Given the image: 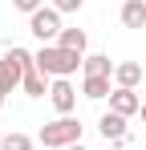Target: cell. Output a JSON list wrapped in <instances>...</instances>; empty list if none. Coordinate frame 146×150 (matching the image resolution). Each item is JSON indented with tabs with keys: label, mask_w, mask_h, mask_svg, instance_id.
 Masks as SVG:
<instances>
[{
	"label": "cell",
	"mask_w": 146,
	"mask_h": 150,
	"mask_svg": "<svg viewBox=\"0 0 146 150\" xmlns=\"http://www.w3.org/2000/svg\"><path fill=\"white\" fill-rule=\"evenodd\" d=\"M122 25L126 28H146V0H126L122 4Z\"/></svg>",
	"instance_id": "9c48e42d"
},
{
	"label": "cell",
	"mask_w": 146,
	"mask_h": 150,
	"mask_svg": "<svg viewBox=\"0 0 146 150\" xmlns=\"http://www.w3.org/2000/svg\"><path fill=\"white\" fill-rule=\"evenodd\" d=\"M81 4H85V0H53V8H57V12H77Z\"/></svg>",
	"instance_id": "2e32d148"
},
{
	"label": "cell",
	"mask_w": 146,
	"mask_h": 150,
	"mask_svg": "<svg viewBox=\"0 0 146 150\" xmlns=\"http://www.w3.org/2000/svg\"><path fill=\"white\" fill-rule=\"evenodd\" d=\"M142 122H146V101H142Z\"/></svg>",
	"instance_id": "ac0fdd59"
},
{
	"label": "cell",
	"mask_w": 146,
	"mask_h": 150,
	"mask_svg": "<svg viewBox=\"0 0 146 150\" xmlns=\"http://www.w3.org/2000/svg\"><path fill=\"white\" fill-rule=\"evenodd\" d=\"M0 105H4V93H0Z\"/></svg>",
	"instance_id": "d6986e66"
},
{
	"label": "cell",
	"mask_w": 146,
	"mask_h": 150,
	"mask_svg": "<svg viewBox=\"0 0 146 150\" xmlns=\"http://www.w3.org/2000/svg\"><path fill=\"white\" fill-rule=\"evenodd\" d=\"M49 101H53V110L65 118L73 114V105H77V89H73L69 77H53V85H49Z\"/></svg>",
	"instance_id": "5b68a950"
},
{
	"label": "cell",
	"mask_w": 146,
	"mask_h": 150,
	"mask_svg": "<svg viewBox=\"0 0 146 150\" xmlns=\"http://www.w3.org/2000/svg\"><path fill=\"white\" fill-rule=\"evenodd\" d=\"M110 110H114V114H122V118L142 114V98H138L134 89H114V93H110Z\"/></svg>",
	"instance_id": "52a82bcc"
},
{
	"label": "cell",
	"mask_w": 146,
	"mask_h": 150,
	"mask_svg": "<svg viewBox=\"0 0 146 150\" xmlns=\"http://www.w3.org/2000/svg\"><path fill=\"white\" fill-rule=\"evenodd\" d=\"M28 33L37 37V41H53L57 45V37H61V12L57 8H37L33 16H28Z\"/></svg>",
	"instance_id": "277c9868"
},
{
	"label": "cell",
	"mask_w": 146,
	"mask_h": 150,
	"mask_svg": "<svg viewBox=\"0 0 146 150\" xmlns=\"http://www.w3.org/2000/svg\"><path fill=\"white\" fill-rule=\"evenodd\" d=\"M0 142H4V134H0Z\"/></svg>",
	"instance_id": "ffe728a7"
},
{
	"label": "cell",
	"mask_w": 146,
	"mask_h": 150,
	"mask_svg": "<svg viewBox=\"0 0 146 150\" xmlns=\"http://www.w3.org/2000/svg\"><path fill=\"white\" fill-rule=\"evenodd\" d=\"M57 45H61V49H69V53H81V57H85V45H89V41H85V33H81V28H61Z\"/></svg>",
	"instance_id": "7c38bea8"
},
{
	"label": "cell",
	"mask_w": 146,
	"mask_h": 150,
	"mask_svg": "<svg viewBox=\"0 0 146 150\" xmlns=\"http://www.w3.org/2000/svg\"><path fill=\"white\" fill-rule=\"evenodd\" d=\"M69 150H85V146H81V142H77V146H69Z\"/></svg>",
	"instance_id": "e0dca14e"
},
{
	"label": "cell",
	"mask_w": 146,
	"mask_h": 150,
	"mask_svg": "<svg viewBox=\"0 0 146 150\" xmlns=\"http://www.w3.org/2000/svg\"><path fill=\"white\" fill-rule=\"evenodd\" d=\"M81 69H85V77H114V61L106 53H94V57L81 61Z\"/></svg>",
	"instance_id": "30bf717a"
},
{
	"label": "cell",
	"mask_w": 146,
	"mask_h": 150,
	"mask_svg": "<svg viewBox=\"0 0 146 150\" xmlns=\"http://www.w3.org/2000/svg\"><path fill=\"white\" fill-rule=\"evenodd\" d=\"M81 130H85V126L77 122L73 114H65V118H57V122H45V126H41V146H49V150H69V146L81 142Z\"/></svg>",
	"instance_id": "7a4b0ae2"
},
{
	"label": "cell",
	"mask_w": 146,
	"mask_h": 150,
	"mask_svg": "<svg viewBox=\"0 0 146 150\" xmlns=\"http://www.w3.org/2000/svg\"><path fill=\"white\" fill-rule=\"evenodd\" d=\"M33 61H37V57L28 49H21V45H12V49L4 53V61H0V93H12L24 81V73L33 69Z\"/></svg>",
	"instance_id": "3957f363"
},
{
	"label": "cell",
	"mask_w": 146,
	"mask_h": 150,
	"mask_svg": "<svg viewBox=\"0 0 146 150\" xmlns=\"http://www.w3.org/2000/svg\"><path fill=\"white\" fill-rule=\"evenodd\" d=\"M12 4H16L21 12H28V16H33L37 8H45V0H12Z\"/></svg>",
	"instance_id": "9a60e30c"
},
{
	"label": "cell",
	"mask_w": 146,
	"mask_h": 150,
	"mask_svg": "<svg viewBox=\"0 0 146 150\" xmlns=\"http://www.w3.org/2000/svg\"><path fill=\"white\" fill-rule=\"evenodd\" d=\"M97 130H101V138H106V142H114V146H126V142H130V134H126V118L114 114V110H110V114H101Z\"/></svg>",
	"instance_id": "8992f818"
},
{
	"label": "cell",
	"mask_w": 146,
	"mask_h": 150,
	"mask_svg": "<svg viewBox=\"0 0 146 150\" xmlns=\"http://www.w3.org/2000/svg\"><path fill=\"white\" fill-rule=\"evenodd\" d=\"M0 150H33V138L28 134H4Z\"/></svg>",
	"instance_id": "5bb4252c"
},
{
	"label": "cell",
	"mask_w": 146,
	"mask_h": 150,
	"mask_svg": "<svg viewBox=\"0 0 146 150\" xmlns=\"http://www.w3.org/2000/svg\"><path fill=\"white\" fill-rule=\"evenodd\" d=\"M138 81H142V65H138V61L114 65V85H118V89H138Z\"/></svg>",
	"instance_id": "ba28073f"
},
{
	"label": "cell",
	"mask_w": 146,
	"mask_h": 150,
	"mask_svg": "<svg viewBox=\"0 0 146 150\" xmlns=\"http://www.w3.org/2000/svg\"><path fill=\"white\" fill-rule=\"evenodd\" d=\"M81 53H69V49H61V45H45V49L37 53V69L45 77H73L77 69H81Z\"/></svg>",
	"instance_id": "6da1fadb"
},
{
	"label": "cell",
	"mask_w": 146,
	"mask_h": 150,
	"mask_svg": "<svg viewBox=\"0 0 146 150\" xmlns=\"http://www.w3.org/2000/svg\"><path fill=\"white\" fill-rule=\"evenodd\" d=\"M21 89H24V93H28V98H45V93H49V85H45V73L37 69V61H33V69L24 73V81H21Z\"/></svg>",
	"instance_id": "8fae6325"
},
{
	"label": "cell",
	"mask_w": 146,
	"mask_h": 150,
	"mask_svg": "<svg viewBox=\"0 0 146 150\" xmlns=\"http://www.w3.org/2000/svg\"><path fill=\"white\" fill-rule=\"evenodd\" d=\"M81 93H85V98H94V101L110 98V93H114V89H110V77H85V85H81Z\"/></svg>",
	"instance_id": "4fadbf2b"
}]
</instances>
